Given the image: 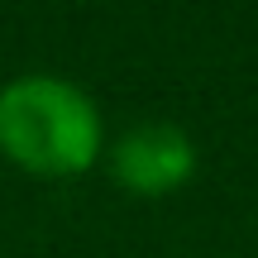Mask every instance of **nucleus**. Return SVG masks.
I'll list each match as a JSON object with an SVG mask.
<instances>
[{
  "label": "nucleus",
  "mask_w": 258,
  "mask_h": 258,
  "mask_svg": "<svg viewBox=\"0 0 258 258\" xmlns=\"http://www.w3.org/2000/svg\"><path fill=\"white\" fill-rule=\"evenodd\" d=\"M0 153L34 177H82L105 153L91 91L57 72H24L0 86Z\"/></svg>",
  "instance_id": "1"
},
{
  "label": "nucleus",
  "mask_w": 258,
  "mask_h": 258,
  "mask_svg": "<svg viewBox=\"0 0 258 258\" xmlns=\"http://www.w3.org/2000/svg\"><path fill=\"white\" fill-rule=\"evenodd\" d=\"M105 163H110V177L129 196L158 201V196H172L191 182L201 153H196L186 129H177L167 120H144L105 148Z\"/></svg>",
  "instance_id": "2"
}]
</instances>
